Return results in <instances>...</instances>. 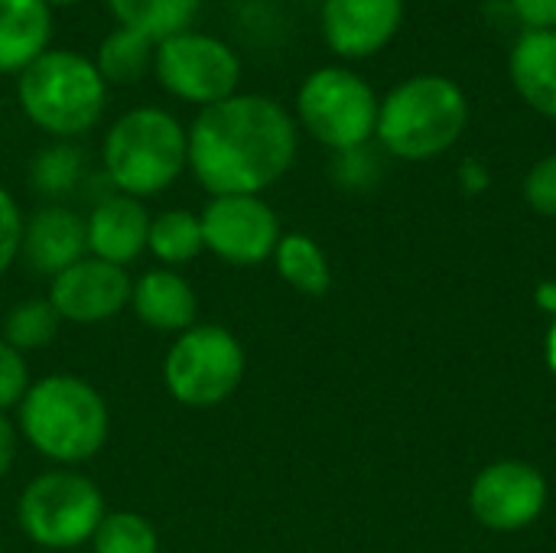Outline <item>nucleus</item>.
<instances>
[{
  "label": "nucleus",
  "instance_id": "f3484780",
  "mask_svg": "<svg viewBox=\"0 0 556 553\" xmlns=\"http://www.w3.org/2000/svg\"><path fill=\"white\" fill-rule=\"evenodd\" d=\"M508 78L528 108L556 121V29H521L508 52Z\"/></svg>",
  "mask_w": 556,
  "mask_h": 553
},
{
  "label": "nucleus",
  "instance_id": "473e14b6",
  "mask_svg": "<svg viewBox=\"0 0 556 553\" xmlns=\"http://www.w3.org/2000/svg\"><path fill=\"white\" fill-rule=\"evenodd\" d=\"M46 3L55 10V7H75V3H81V0H46Z\"/></svg>",
  "mask_w": 556,
  "mask_h": 553
},
{
  "label": "nucleus",
  "instance_id": "f257e3e1",
  "mask_svg": "<svg viewBox=\"0 0 556 553\" xmlns=\"http://www.w3.org/2000/svg\"><path fill=\"white\" fill-rule=\"evenodd\" d=\"M186 134L189 173L208 196H264L290 173L300 147L296 117L257 91L202 108Z\"/></svg>",
  "mask_w": 556,
  "mask_h": 553
},
{
  "label": "nucleus",
  "instance_id": "423d86ee",
  "mask_svg": "<svg viewBox=\"0 0 556 553\" xmlns=\"http://www.w3.org/2000/svg\"><path fill=\"white\" fill-rule=\"evenodd\" d=\"M108 515L104 492L78 469H46L16 499V525L42 551H75L91 541Z\"/></svg>",
  "mask_w": 556,
  "mask_h": 553
},
{
  "label": "nucleus",
  "instance_id": "0eeeda50",
  "mask_svg": "<svg viewBox=\"0 0 556 553\" xmlns=\"http://www.w3.org/2000/svg\"><path fill=\"white\" fill-rule=\"evenodd\" d=\"M378 108V91L355 68L319 65L300 81L293 117L316 143L332 153H345L375 140Z\"/></svg>",
  "mask_w": 556,
  "mask_h": 553
},
{
  "label": "nucleus",
  "instance_id": "b1692460",
  "mask_svg": "<svg viewBox=\"0 0 556 553\" xmlns=\"http://www.w3.org/2000/svg\"><path fill=\"white\" fill-rule=\"evenodd\" d=\"M59 326H62V319H59L55 306L49 303V297L20 300L3 319V342H10L16 352L29 355V352L46 349L59 336Z\"/></svg>",
  "mask_w": 556,
  "mask_h": 553
},
{
  "label": "nucleus",
  "instance_id": "393cba45",
  "mask_svg": "<svg viewBox=\"0 0 556 553\" xmlns=\"http://www.w3.org/2000/svg\"><path fill=\"white\" fill-rule=\"evenodd\" d=\"M88 544L91 553H160V535L140 512H108Z\"/></svg>",
  "mask_w": 556,
  "mask_h": 553
},
{
  "label": "nucleus",
  "instance_id": "9d476101",
  "mask_svg": "<svg viewBox=\"0 0 556 553\" xmlns=\"http://www.w3.org/2000/svg\"><path fill=\"white\" fill-rule=\"evenodd\" d=\"M205 251L231 267H257L283 238L280 218L264 196H208L199 212Z\"/></svg>",
  "mask_w": 556,
  "mask_h": 553
},
{
  "label": "nucleus",
  "instance_id": "5701e85b",
  "mask_svg": "<svg viewBox=\"0 0 556 553\" xmlns=\"http://www.w3.org/2000/svg\"><path fill=\"white\" fill-rule=\"evenodd\" d=\"M81 179H85V153L72 140H52L49 147H42L36 153V160L29 166L33 189L49 202L68 199Z\"/></svg>",
  "mask_w": 556,
  "mask_h": 553
},
{
  "label": "nucleus",
  "instance_id": "4468645a",
  "mask_svg": "<svg viewBox=\"0 0 556 553\" xmlns=\"http://www.w3.org/2000/svg\"><path fill=\"white\" fill-rule=\"evenodd\" d=\"M150 218L153 215L147 212V205L134 196L124 192L101 196L85 215L88 254L117 267L134 264L140 254H147Z\"/></svg>",
  "mask_w": 556,
  "mask_h": 553
},
{
  "label": "nucleus",
  "instance_id": "aec40b11",
  "mask_svg": "<svg viewBox=\"0 0 556 553\" xmlns=\"http://www.w3.org/2000/svg\"><path fill=\"white\" fill-rule=\"evenodd\" d=\"M274 267L287 287H293L303 297H323L332 287V267L326 251L303 231H287L277 241Z\"/></svg>",
  "mask_w": 556,
  "mask_h": 553
},
{
  "label": "nucleus",
  "instance_id": "2f4dec72",
  "mask_svg": "<svg viewBox=\"0 0 556 553\" xmlns=\"http://www.w3.org/2000/svg\"><path fill=\"white\" fill-rule=\"evenodd\" d=\"M541 303L544 306H551L554 310V323H551V332H547V365H551V372L556 375V287L554 284H547V287H541Z\"/></svg>",
  "mask_w": 556,
  "mask_h": 553
},
{
  "label": "nucleus",
  "instance_id": "dca6fc26",
  "mask_svg": "<svg viewBox=\"0 0 556 553\" xmlns=\"http://www.w3.org/2000/svg\"><path fill=\"white\" fill-rule=\"evenodd\" d=\"M130 310L147 329L179 336L199 323V293L182 271L150 267L134 280Z\"/></svg>",
  "mask_w": 556,
  "mask_h": 553
},
{
  "label": "nucleus",
  "instance_id": "a878e982",
  "mask_svg": "<svg viewBox=\"0 0 556 553\" xmlns=\"http://www.w3.org/2000/svg\"><path fill=\"white\" fill-rule=\"evenodd\" d=\"M29 385H33V375H29L26 355L0 339V414L20 407V401L26 398Z\"/></svg>",
  "mask_w": 556,
  "mask_h": 553
},
{
  "label": "nucleus",
  "instance_id": "6e6552de",
  "mask_svg": "<svg viewBox=\"0 0 556 553\" xmlns=\"http://www.w3.org/2000/svg\"><path fill=\"white\" fill-rule=\"evenodd\" d=\"M248 355L241 339L218 323H195L173 336L163 355V385L169 398L192 411L231 401L244 381Z\"/></svg>",
  "mask_w": 556,
  "mask_h": 553
},
{
  "label": "nucleus",
  "instance_id": "a211bd4d",
  "mask_svg": "<svg viewBox=\"0 0 556 553\" xmlns=\"http://www.w3.org/2000/svg\"><path fill=\"white\" fill-rule=\"evenodd\" d=\"M52 7L46 0H0V75H20L52 49Z\"/></svg>",
  "mask_w": 556,
  "mask_h": 553
},
{
  "label": "nucleus",
  "instance_id": "2eb2a0df",
  "mask_svg": "<svg viewBox=\"0 0 556 553\" xmlns=\"http://www.w3.org/2000/svg\"><path fill=\"white\" fill-rule=\"evenodd\" d=\"M20 257L42 277H55L75 261L88 257V235L85 215L68 209L65 202L39 205L23 228V251Z\"/></svg>",
  "mask_w": 556,
  "mask_h": 553
},
{
  "label": "nucleus",
  "instance_id": "f03ea898",
  "mask_svg": "<svg viewBox=\"0 0 556 553\" xmlns=\"http://www.w3.org/2000/svg\"><path fill=\"white\" fill-rule=\"evenodd\" d=\"M16 430L20 440L52 466L78 469L104 450L111 411L91 381L55 372L29 385L16 407Z\"/></svg>",
  "mask_w": 556,
  "mask_h": 553
},
{
  "label": "nucleus",
  "instance_id": "20e7f679",
  "mask_svg": "<svg viewBox=\"0 0 556 553\" xmlns=\"http://www.w3.org/2000/svg\"><path fill=\"white\" fill-rule=\"evenodd\" d=\"M469 124L463 85L440 72H417L397 81L378 108V143L401 160H433L456 147Z\"/></svg>",
  "mask_w": 556,
  "mask_h": 553
},
{
  "label": "nucleus",
  "instance_id": "c85d7f7f",
  "mask_svg": "<svg viewBox=\"0 0 556 553\" xmlns=\"http://www.w3.org/2000/svg\"><path fill=\"white\" fill-rule=\"evenodd\" d=\"M336 179L342 183V186H355V189H362V186H368L371 179H375V160H371V153H368V147H358V150H345V153H336Z\"/></svg>",
  "mask_w": 556,
  "mask_h": 553
},
{
  "label": "nucleus",
  "instance_id": "4be33fe9",
  "mask_svg": "<svg viewBox=\"0 0 556 553\" xmlns=\"http://www.w3.org/2000/svg\"><path fill=\"white\" fill-rule=\"evenodd\" d=\"M153 52H156L153 39L127 26H114L98 42L91 62L108 85H130V81H140L153 68Z\"/></svg>",
  "mask_w": 556,
  "mask_h": 553
},
{
  "label": "nucleus",
  "instance_id": "cd10ccee",
  "mask_svg": "<svg viewBox=\"0 0 556 553\" xmlns=\"http://www.w3.org/2000/svg\"><path fill=\"white\" fill-rule=\"evenodd\" d=\"M525 199L534 212L556 215V153L538 160L525 176Z\"/></svg>",
  "mask_w": 556,
  "mask_h": 553
},
{
  "label": "nucleus",
  "instance_id": "1a4fd4ad",
  "mask_svg": "<svg viewBox=\"0 0 556 553\" xmlns=\"http://www.w3.org/2000/svg\"><path fill=\"white\" fill-rule=\"evenodd\" d=\"M153 72L166 95L195 104L202 111L238 95L241 55L235 52V46H228L212 33L182 29L156 42Z\"/></svg>",
  "mask_w": 556,
  "mask_h": 553
},
{
  "label": "nucleus",
  "instance_id": "f8f14e48",
  "mask_svg": "<svg viewBox=\"0 0 556 553\" xmlns=\"http://www.w3.org/2000/svg\"><path fill=\"white\" fill-rule=\"evenodd\" d=\"M544 505L547 482L541 469L521 460H502L485 466L469 489V508L476 521L492 531H521L541 518Z\"/></svg>",
  "mask_w": 556,
  "mask_h": 553
},
{
  "label": "nucleus",
  "instance_id": "7ed1b4c3",
  "mask_svg": "<svg viewBox=\"0 0 556 553\" xmlns=\"http://www.w3.org/2000/svg\"><path fill=\"white\" fill-rule=\"evenodd\" d=\"M101 163L114 192L143 202L176 186L189 169V134L173 111L140 104L111 121Z\"/></svg>",
  "mask_w": 556,
  "mask_h": 553
},
{
  "label": "nucleus",
  "instance_id": "bb28decb",
  "mask_svg": "<svg viewBox=\"0 0 556 553\" xmlns=\"http://www.w3.org/2000/svg\"><path fill=\"white\" fill-rule=\"evenodd\" d=\"M23 228H26V215H23L16 196L7 186H0V277L20 261Z\"/></svg>",
  "mask_w": 556,
  "mask_h": 553
},
{
  "label": "nucleus",
  "instance_id": "6ab92c4d",
  "mask_svg": "<svg viewBox=\"0 0 556 553\" xmlns=\"http://www.w3.org/2000/svg\"><path fill=\"white\" fill-rule=\"evenodd\" d=\"M205 251L202 218L192 209H166L150 218L147 254H153L156 267L179 271L182 264L195 261Z\"/></svg>",
  "mask_w": 556,
  "mask_h": 553
},
{
  "label": "nucleus",
  "instance_id": "39448f33",
  "mask_svg": "<svg viewBox=\"0 0 556 553\" xmlns=\"http://www.w3.org/2000/svg\"><path fill=\"white\" fill-rule=\"evenodd\" d=\"M16 101L36 130L52 140H75L104 117L108 81L91 55L52 46L16 75Z\"/></svg>",
  "mask_w": 556,
  "mask_h": 553
},
{
  "label": "nucleus",
  "instance_id": "7c9ffc66",
  "mask_svg": "<svg viewBox=\"0 0 556 553\" xmlns=\"http://www.w3.org/2000/svg\"><path fill=\"white\" fill-rule=\"evenodd\" d=\"M16 450H20V430L16 420H10L7 414H0V482L10 476L13 463H16Z\"/></svg>",
  "mask_w": 556,
  "mask_h": 553
},
{
  "label": "nucleus",
  "instance_id": "412c9836",
  "mask_svg": "<svg viewBox=\"0 0 556 553\" xmlns=\"http://www.w3.org/2000/svg\"><path fill=\"white\" fill-rule=\"evenodd\" d=\"M117 26L143 33L153 42L192 29L202 0H104Z\"/></svg>",
  "mask_w": 556,
  "mask_h": 553
},
{
  "label": "nucleus",
  "instance_id": "c756f323",
  "mask_svg": "<svg viewBox=\"0 0 556 553\" xmlns=\"http://www.w3.org/2000/svg\"><path fill=\"white\" fill-rule=\"evenodd\" d=\"M511 13L525 29H556V0H511Z\"/></svg>",
  "mask_w": 556,
  "mask_h": 553
},
{
  "label": "nucleus",
  "instance_id": "9b49d317",
  "mask_svg": "<svg viewBox=\"0 0 556 553\" xmlns=\"http://www.w3.org/2000/svg\"><path fill=\"white\" fill-rule=\"evenodd\" d=\"M130 290L134 280L127 267L88 254L49 280V303L55 306L62 323L101 326L117 319L130 306Z\"/></svg>",
  "mask_w": 556,
  "mask_h": 553
},
{
  "label": "nucleus",
  "instance_id": "ddd939ff",
  "mask_svg": "<svg viewBox=\"0 0 556 553\" xmlns=\"http://www.w3.org/2000/svg\"><path fill=\"white\" fill-rule=\"evenodd\" d=\"M404 0H323L319 29L339 59L358 62L394 42L404 26Z\"/></svg>",
  "mask_w": 556,
  "mask_h": 553
}]
</instances>
